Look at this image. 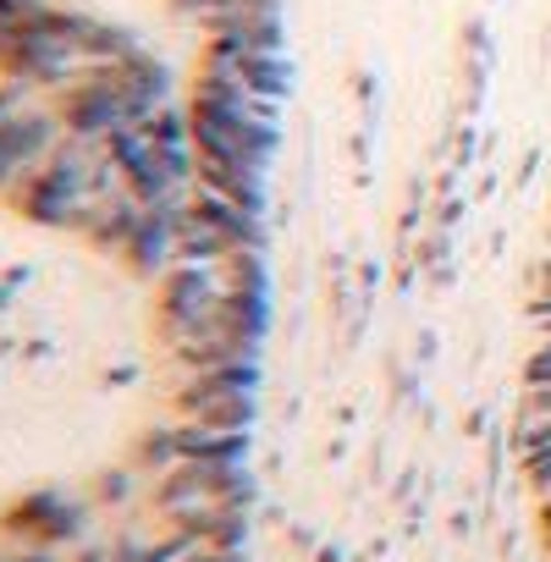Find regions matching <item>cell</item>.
I'll use <instances>...</instances> for the list:
<instances>
[{
    "mask_svg": "<svg viewBox=\"0 0 551 562\" xmlns=\"http://www.w3.org/2000/svg\"><path fill=\"white\" fill-rule=\"evenodd\" d=\"M56 111H61V127L83 144H105L111 133L138 127V111H133L127 89L116 83V67H105V61H89V72L72 89H61Z\"/></svg>",
    "mask_w": 551,
    "mask_h": 562,
    "instance_id": "obj_1",
    "label": "cell"
},
{
    "mask_svg": "<svg viewBox=\"0 0 551 562\" xmlns=\"http://www.w3.org/2000/svg\"><path fill=\"white\" fill-rule=\"evenodd\" d=\"M237 78H243V89L259 94V100H288V89H293L288 50H243V45H237Z\"/></svg>",
    "mask_w": 551,
    "mask_h": 562,
    "instance_id": "obj_5",
    "label": "cell"
},
{
    "mask_svg": "<svg viewBox=\"0 0 551 562\" xmlns=\"http://www.w3.org/2000/svg\"><path fill=\"white\" fill-rule=\"evenodd\" d=\"M524 386H529V392H551V337H546V348L529 353V364H524Z\"/></svg>",
    "mask_w": 551,
    "mask_h": 562,
    "instance_id": "obj_9",
    "label": "cell"
},
{
    "mask_svg": "<svg viewBox=\"0 0 551 562\" xmlns=\"http://www.w3.org/2000/svg\"><path fill=\"white\" fill-rule=\"evenodd\" d=\"M138 463L144 469H160V474H171L177 463H182V447H177V425L171 430H155L144 447H138Z\"/></svg>",
    "mask_w": 551,
    "mask_h": 562,
    "instance_id": "obj_8",
    "label": "cell"
},
{
    "mask_svg": "<svg viewBox=\"0 0 551 562\" xmlns=\"http://www.w3.org/2000/svg\"><path fill=\"white\" fill-rule=\"evenodd\" d=\"M535 315L540 321H551V259L540 265V276H535Z\"/></svg>",
    "mask_w": 551,
    "mask_h": 562,
    "instance_id": "obj_11",
    "label": "cell"
},
{
    "mask_svg": "<svg viewBox=\"0 0 551 562\" xmlns=\"http://www.w3.org/2000/svg\"><path fill=\"white\" fill-rule=\"evenodd\" d=\"M116 83L127 89V100H133L138 122H144L155 105H166V100H171V72H166L155 56H144V50H133V56H122V61H116Z\"/></svg>",
    "mask_w": 551,
    "mask_h": 562,
    "instance_id": "obj_4",
    "label": "cell"
},
{
    "mask_svg": "<svg viewBox=\"0 0 551 562\" xmlns=\"http://www.w3.org/2000/svg\"><path fill=\"white\" fill-rule=\"evenodd\" d=\"M546 337H551V321H546Z\"/></svg>",
    "mask_w": 551,
    "mask_h": 562,
    "instance_id": "obj_12",
    "label": "cell"
},
{
    "mask_svg": "<svg viewBox=\"0 0 551 562\" xmlns=\"http://www.w3.org/2000/svg\"><path fill=\"white\" fill-rule=\"evenodd\" d=\"M193 182H199L204 193L232 199V204L248 210V215L265 210V171H248V166H232V160H199V155H193Z\"/></svg>",
    "mask_w": 551,
    "mask_h": 562,
    "instance_id": "obj_3",
    "label": "cell"
},
{
    "mask_svg": "<svg viewBox=\"0 0 551 562\" xmlns=\"http://www.w3.org/2000/svg\"><path fill=\"white\" fill-rule=\"evenodd\" d=\"M193 425L204 430H226V436H248V419H254V392H237V397H210L188 414Z\"/></svg>",
    "mask_w": 551,
    "mask_h": 562,
    "instance_id": "obj_7",
    "label": "cell"
},
{
    "mask_svg": "<svg viewBox=\"0 0 551 562\" xmlns=\"http://www.w3.org/2000/svg\"><path fill=\"white\" fill-rule=\"evenodd\" d=\"M56 133H61V111L23 105V111L7 122V127H0V144H7V155H12V160L29 171V166H40V160H45V155L61 144Z\"/></svg>",
    "mask_w": 551,
    "mask_h": 562,
    "instance_id": "obj_2",
    "label": "cell"
},
{
    "mask_svg": "<svg viewBox=\"0 0 551 562\" xmlns=\"http://www.w3.org/2000/svg\"><path fill=\"white\" fill-rule=\"evenodd\" d=\"M226 7H232V0H171V12L188 18V23H215Z\"/></svg>",
    "mask_w": 551,
    "mask_h": 562,
    "instance_id": "obj_10",
    "label": "cell"
},
{
    "mask_svg": "<svg viewBox=\"0 0 551 562\" xmlns=\"http://www.w3.org/2000/svg\"><path fill=\"white\" fill-rule=\"evenodd\" d=\"M12 524H18V529H34V535H45V540H56V535H72V529L83 524V513L67 507V502H56V496H29V507H18Z\"/></svg>",
    "mask_w": 551,
    "mask_h": 562,
    "instance_id": "obj_6",
    "label": "cell"
}]
</instances>
